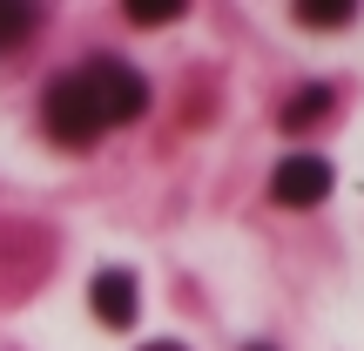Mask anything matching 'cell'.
<instances>
[{
  "label": "cell",
  "instance_id": "6da1fadb",
  "mask_svg": "<svg viewBox=\"0 0 364 351\" xmlns=\"http://www.w3.org/2000/svg\"><path fill=\"white\" fill-rule=\"evenodd\" d=\"M81 75V88H88V102H95V115H102V129L108 122H135L149 108V81L135 75L129 61H108V54H95L88 68H75Z\"/></svg>",
  "mask_w": 364,
  "mask_h": 351
},
{
  "label": "cell",
  "instance_id": "7a4b0ae2",
  "mask_svg": "<svg viewBox=\"0 0 364 351\" xmlns=\"http://www.w3.org/2000/svg\"><path fill=\"white\" fill-rule=\"evenodd\" d=\"M41 122H48V135H54V142H68V149H88L95 135H102V115H95V102H88V88H81V75L48 81Z\"/></svg>",
  "mask_w": 364,
  "mask_h": 351
},
{
  "label": "cell",
  "instance_id": "3957f363",
  "mask_svg": "<svg viewBox=\"0 0 364 351\" xmlns=\"http://www.w3.org/2000/svg\"><path fill=\"white\" fill-rule=\"evenodd\" d=\"M270 196H277V203H290V209L324 203V196H331V162L324 156H284V162H277V176H270Z\"/></svg>",
  "mask_w": 364,
  "mask_h": 351
},
{
  "label": "cell",
  "instance_id": "277c9868",
  "mask_svg": "<svg viewBox=\"0 0 364 351\" xmlns=\"http://www.w3.org/2000/svg\"><path fill=\"white\" fill-rule=\"evenodd\" d=\"M88 304H95V318H102L108 331H129L135 311H142V304H135V277H129V271H102V277L88 284Z\"/></svg>",
  "mask_w": 364,
  "mask_h": 351
},
{
  "label": "cell",
  "instance_id": "5b68a950",
  "mask_svg": "<svg viewBox=\"0 0 364 351\" xmlns=\"http://www.w3.org/2000/svg\"><path fill=\"white\" fill-rule=\"evenodd\" d=\"M297 21L304 27H344V21H351V0H304Z\"/></svg>",
  "mask_w": 364,
  "mask_h": 351
},
{
  "label": "cell",
  "instance_id": "8992f818",
  "mask_svg": "<svg viewBox=\"0 0 364 351\" xmlns=\"http://www.w3.org/2000/svg\"><path fill=\"white\" fill-rule=\"evenodd\" d=\"M324 108H331V88H304L297 102L284 108V129H304V122H317V115H324Z\"/></svg>",
  "mask_w": 364,
  "mask_h": 351
},
{
  "label": "cell",
  "instance_id": "52a82bcc",
  "mask_svg": "<svg viewBox=\"0 0 364 351\" xmlns=\"http://www.w3.org/2000/svg\"><path fill=\"white\" fill-rule=\"evenodd\" d=\"M176 14H182V0H135V7H129V21L162 27V21H176Z\"/></svg>",
  "mask_w": 364,
  "mask_h": 351
},
{
  "label": "cell",
  "instance_id": "ba28073f",
  "mask_svg": "<svg viewBox=\"0 0 364 351\" xmlns=\"http://www.w3.org/2000/svg\"><path fill=\"white\" fill-rule=\"evenodd\" d=\"M27 27H34V7H0V48H7V41H21Z\"/></svg>",
  "mask_w": 364,
  "mask_h": 351
},
{
  "label": "cell",
  "instance_id": "9c48e42d",
  "mask_svg": "<svg viewBox=\"0 0 364 351\" xmlns=\"http://www.w3.org/2000/svg\"><path fill=\"white\" fill-rule=\"evenodd\" d=\"M142 351H182V345H142Z\"/></svg>",
  "mask_w": 364,
  "mask_h": 351
},
{
  "label": "cell",
  "instance_id": "30bf717a",
  "mask_svg": "<svg viewBox=\"0 0 364 351\" xmlns=\"http://www.w3.org/2000/svg\"><path fill=\"white\" fill-rule=\"evenodd\" d=\"M250 351H270V345H250Z\"/></svg>",
  "mask_w": 364,
  "mask_h": 351
}]
</instances>
